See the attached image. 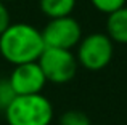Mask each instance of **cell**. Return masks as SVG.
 <instances>
[{"label": "cell", "instance_id": "6da1fadb", "mask_svg": "<svg viewBox=\"0 0 127 125\" xmlns=\"http://www.w3.org/2000/svg\"><path fill=\"white\" fill-rule=\"evenodd\" d=\"M43 50L42 32L29 22H11L0 34V55L13 66L39 61Z\"/></svg>", "mask_w": 127, "mask_h": 125}, {"label": "cell", "instance_id": "ba28073f", "mask_svg": "<svg viewBox=\"0 0 127 125\" xmlns=\"http://www.w3.org/2000/svg\"><path fill=\"white\" fill-rule=\"evenodd\" d=\"M77 0H39V8L48 19L72 16Z\"/></svg>", "mask_w": 127, "mask_h": 125}, {"label": "cell", "instance_id": "7a4b0ae2", "mask_svg": "<svg viewBox=\"0 0 127 125\" xmlns=\"http://www.w3.org/2000/svg\"><path fill=\"white\" fill-rule=\"evenodd\" d=\"M3 114L8 125H50L53 104L42 93L18 95Z\"/></svg>", "mask_w": 127, "mask_h": 125}, {"label": "cell", "instance_id": "8992f818", "mask_svg": "<svg viewBox=\"0 0 127 125\" xmlns=\"http://www.w3.org/2000/svg\"><path fill=\"white\" fill-rule=\"evenodd\" d=\"M8 80L11 83L16 95H37L42 93L47 83L39 62H24V64L13 66Z\"/></svg>", "mask_w": 127, "mask_h": 125}, {"label": "cell", "instance_id": "8fae6325", "mask_svg": "<svg viewBox=\"0 0 127 125\" xmlns=\"http://www.w3.org/2000/svg\"><path fill=\"white\" fill-rule=\"evenodd\" d=\"M126 2L127 0H90L93 8L103 15H111V13L118 11L119 8L126 6Z\"/></svg>", "mask_w": 127, "mask_h": 125}, {"label": "cell", "instance_id": "30bf717a", "mask_svg": "<svg viewBox=\"0 0 127 125\" xmlns=\"http://www.w3.org/2000/svg\"><path fill=\"white\" fill-rule=\"evenodd\" d=\"M16 96L18 95L15 93L8 77H0V112H3Z\"/></svg>", "mask_w": 127, "mask_h": 125}, {"label": "cell", "instance_id": "7c38bea8", "mask_svg": "<svg viewBox=\"0 0 127 125\" xmlns=\"http://www.w3.org/2000/svg\"><path fill=\"white\" fill-rule=\"evenodd\" d=\"M10 24H11L10 11H8V8H6L5 2H3V0H0V34H2V32L5 31Z\"/></svg>", "mask_w": 127, "mask_h": 125}, {"label": "cell", "instance_id": "4fadbf2b", "mask_svg": "<svg viewBox=\"0 0 127 125\" xmlns=\"http://www.w3.org/2000/svg\"><path fill=\"white\" fill-rule=\"evenodd\" d=\"M3 2H16V0H3Z\"/></svg>", "mask_w": 127, "mask_h": 125}, {"label": "cell", "instance_id": "5b68a950", "mask_svg": "<svg viewBox=\"0 0 127 125\" xmlns=\"http://www.w3.org/2000/svg\"><path fill=\"white\" fill-rule=\"evenodd\" d=\"M40 32L47 48L72 50L79 45L82 39V27L79 21L72 16L48 19Z\"/></svg>", "mask_w": 127, "mask_h": 125}, {"label": "cell", "instance_id": "277c9868", "mask_svg": "<svg viewBox=\"0 0 127 125\" xmlns=\"http://www.w3.org/2000/svg\"><path fill=\"white\" fill-rule=\"evenodd\" d=\"M40 66L47 82L52 83H68L77 74L79 62L76 55L71 50H61V48H47L39 58Z\"/></svg>", "mask_w": 127, "mask_h": 125}, {"label": "cell", "instance_id": "9c48e42d", "mask_svg": "<svg viewBox=\"0 0 127 125\" xmlns=\"http://www.w3.org/2000/svg\"><path fill=\"white\" fill-rule=\"evenodd\" d=\"M60 125H92V122L84 111L69 109L60 116Z\"/></svg>", "mask_w": 127, "mask_h": 125}, {"label": "cell", "instance_id": "52a82bcc", "mask_svg": "<svg viewBox=\"0 0 127 125\" xmlns=\"http://www.w3.org/2000/svg\"><path fill=\"white\" fill-rule=\"evenodd\" d=\"M106 34L116 43L127 45V6L108 15L106 19Z\"/></svg>", "mask_w": 127, "mask_h": 125}, {"label": "cell", "instance_id": "3957f363", "mask_svg": "<svg viewBox=\"0 0 127 125\" xmlns=\"http://www.w3.org/2000/svg\"><path fill=\"white\" fill-rule=\"evenodd\" d=\"M114 55V42L103 32H93L81 39L77 45V58L79 66L87 71H101L111 62Z\"/></svg>", "mask_w": 127, "mask_h": 125}]
</instances>
